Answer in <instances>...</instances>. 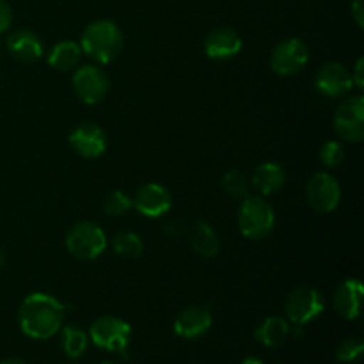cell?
Segmentation results:
<instances>
[{
    "mask_svg": "<svg viewBox=\"0 0 364 364\" xmlns=\"http://www.w3.org/2000/svg\"><path fill=\"white\" fill-rule=\"evenodd\" d=\"M64 306L48 294H31L18 309V323L25 336L48 340L63 327Z\"/></svg>",
    "mask_w": 364,
    "mask_h": 364,
    "instance_id": "cell-1",
    "label": "cell"
},
{
    "mask_svg": "<svg viewBox=\"0 0 364 364\" xmlns=\"http://www.w3.org/2000/svg\"><path fill=\"white\" fill-rule=\"evenodd\" d=\"M80 48L96 63L110 64L123 50V32L114 21L95 20L82 32Z\"/></svg>",
    "mask_w": 364,
    "mask_h": 364,
    "instance_id": "cell-2",
    "label": "cell"
},
{
    "mask_svg": "<svg viewBox=\"0 0 364 364\" xmlns=\"http://www.w3.org/2000/svg\"><path fill=\"white\" fill-rule=\"evenodd\" d=\"M274 224H276V213L270 203L258 196H247L242 199L238 210V230L245 238L263 240L272 233Z\"/></svg>",
    "mask_w": 364,
    "mask_h": 364,
    "instance_id": "cell-3",
    "label": "cell"
},
{
    "mask_svg": "<svg viewBox=\"0 0 364 364\" xmlns=\"http://www.w3.org/2000/svg\"><path fill=\"white\" fill-rule=\"evenodd\" d=\"M323 309H326V302H323L322 294L313 287L295 288L284 302L287 320L294 327L295 336L302 334L304 327L316 316L322 315Z\"/></svg>",
    "mask_w": 364,
    "mask_h": 364,
    "instance_id": "cell-4",
    "label": "cell"
},
{
    "mask_svg": "<svg viewBox=\"0 0 364 364\" xmlns=\"http://www.w3.org/2000/svg\"><path fill=\"white\" fill-rule=\"evenodd\" d=\"M66 247L75 258L82 259V262H92L105 251V231L98 224L89 223V220L73 224L66 235Z\"/></svg>",
    "mask_w": 364,
    "mask_h": 364,
    "instance_id": "cell-5",
    "label": "cell"
},
{
    "mask_svg": "<svg viewBox=\"0 0 364 364\" xmlns=\"http://www.w3.org/2000/svg\"><path fill=\"white\" fill-rule=\"evenodd\" d=\"M89 338H91V341L96 347L103 348V350L127 354L132 338V327L123 318L105 315L100 316V318H96L91 323Z\"/></svg>",
    "mask_w": 364,
    "mask_h": 364,
    "instance_id": "cell-6",
    "label": "cell"
},
{
    "mask_svg": "<svg viewBox=\"0 0 364 364\" xmlns=\"http://www.w3.org/2000/svg\"><path fill=\"white\" fill-rule=\"evenodd\" d=\"M334 132L347 142H361L364 139V98L350 96L338 105L333 117Z\"/></svg>",
    "mask_w": 364,
    "mask_h": 364,
    "instance_id": "cell-7",
    "label": "cell"
},
{
    "mask_svg": "<svg viewBox=\"0 0 364 364\" xmlns=\"http://www.w3.org/2000/svg\"><path fill=\"white\" fill-rule=\"evenodd\" d=\"M309 50L306 43L299 38L284 39L277 43L270 52V68L281 77H294L308 64Z\"/></svg>",
    "mask_w": 364,
    "mask_h": 364,
    "instance_id": "cell-8",
    "label": "cell"
},
{
    "mask_svg": "<svg viewBox=\"0 0 364 364\" xmlns=\"http://www.w3.org/2000/svg\"><path fill=\"white\" fill-rule=\"evenodd\" d=\"M306 201L315 212L331 213L341 201V187L329 173H315L306 185Z\"/></svg>",
    "mask_w": 364,
    "mask_h": 364,
    "instance_id": "cell-9",
    "label": "cell"
},
{
    "mask_svg": "<svg viewBox=\"0 0 364 364\" xmlns=\"http://www.w3.org/2000/svg\"><path fill=\"white\" fill-rule=\"evenodd\" d=\"M71 84H73L77 98L85 105H96L102 102L109 92L110 85L105 71L98 66H91V64L77 68L73 78H71Z\"/></svg>",
    "mask_w": 364,
    "mask_h": 364,
    "instance_id": "cell-10",
    "label": "cell"
},
{
    "mask_svg": "<svg viewBox=\"0 0 364 364\" xmlns=\"http://www.w3.org/2000/svg\"><path fill=\"white\" fill-rule=\"evenodd\" d=\"M68 142L77 155L89 160L98 159L107 149V135L103 128L96 123H89V121L77 124L70 132Z\"/></svg>",
    "mask_w": 364,
    "mask_h": 364,
    "instance_id": "cell-11",
    "label": "cell"
},
{
    "mask_svg": "<svg viewBox=\"0 0 364 364\" xmlns=\"http://www.w3.org/2000/svg\"><path fill=\"white\" fill-rule=\"evenodd\" d=\"M240 34L231 27H215L203 39V50L206 57L213 60H228L237 57L242 52Z\"/></svg>",
    "mask_w": 364,
    "mask_h": 364,
    "instance_id": "cell-12",
    "label": "cell"
},
{
    "mask_svg": "<svg viewBox=\"0 0 364 364\" xmlns=\"http://www.w3.org/2000/svg\"><path fill=\"white\" fill-rule=\"evenodd\" d=\"M132 201H134L135 210L149 219H159V217L166 215L173 206L171 192L159 183L141 185Z\"/></svg>",
    "mask_w": 364,
    "mask_h": 364,
    "instance_id": "cell-13",
    "label": "cell"
},
{
    "mask_svg": "<svg viewBox=\"0 0 364 364\" xmlns=\"http://www.w3.org/2000/svg\"><path fill=\"white\" fill-rule=\"evenodd\" d=\"M315 87L320 95L327 98H336L343 96L354 87L352 82V73L348 68L341 63H327L316 71L315 75Z\"/></svg>",
    "mask_w": 364,
    "mask_h": 364,
    "instance_id": "cell-14",
    "label": "cell"
},
{
    "mask_svg": "<svg viewBox=\"0 0 364 364\" xmlns=\"http://www.w3.org/2000/svg\"><path fill=\"white\" fill-rule=\"evenodd\" d=\"M212 313L205 306H188L181 309L173 323V331L176 336L185 340H196L206 334L212 327Z\"/></svg>",
    "mask_w": 364,
    "mask_h": 364,
    "instance_id": "cell-15",
    "label": "cell"
},
{
    "mask_svg": "<svg viewBox=\"0 0 364 364\" xmlns=\"http://www.w3.org/2000/svg\"><path fill=\"white\" fill-rule=\"evenodd\" d=\"M364 288L359 279H345L334 291L333 304L338 315L345 320H355L361 315Z\"/></svg>",
    "mask_w": 364,
    "mask_h": 364,
    "instance_id": "cell-16",
    "label": "cell"
},
{
    "mask_svg": "<svg viewBox=\"0 0 364 364\" xmlns=\"http://www.w3.org/2000/svg\"><path fill=\"white\" fill-rule=\"evenodd\" d=\"M7 50L16 60L25 64L36 63L43 55V43L38 34L27 28H18L11 32L6 41Z\"/></svg>",
    "mask_w": 364,
    "mask_h": 364,
    "instance_id": "cell-17",
    "label": "cell"
},
{
    "mask_svg": "<svg viewBox=\"0 0 364 364\" xmlns=\"http://www.w3.org/2000/svg\"><path fill=\"white\" fill-rule=\"evenodd\" d=\"M185 233H187L188 245H191L196 255H199L201 258H215L219 255V235L208 223L198 220Z\"/></svg>",
    "mask_w": 364,
    "mask_h": 364,
    "instance_id": "cell-18",
    "label": "cell"
},
{
    "mask_svg": "<svg viewBox=\"0 0 364 364\" xmlns=\"http://www.w3.org/2000/svg\"><path fill=\"white\" fill-rule=\"evenodd\" d=\"M287 181V173L277 162H263L252 173V185L262 196H270L281 191Z\"/></svg>",
    "mask_w": 364,
    "mask_h": 364,
    "instance_id": "cell-19",
    "label": "cell"
},
{
    "mask_svg": "<svg viewBox=\"0 0 364 364\" xmlns=\"http://www.w3.org/2000/svg\"><path fill=\"white\" fill-rule=\"evenodd\" d=\"M290 323L287 318H281V316H269V318L263 320L262 323L256 329L255 338L259 345L269 348H276L279 345L284 343V340L290 334Z\"/></svg>",
    "mask_w": 364,
    "mask_h": 364,
    "instance_id": "cell-20",
    "label": "cell"
},
{
    "mask_svg": "<svg viewBox=\"0 0 364 364\" xmlns=\"http://www.w3.org/2000/svg\"><path fill=\"white\" fill-rule=\"evenodd\" d=\"M82 48L75 41H59L48 53V64L59 71H70L78 66Z\"/></svg>",
    "mask_w": 364,
    "mask_h": 364,
    "instance_id": "cell-21",
    "label": "cell"
},
{
    "mask_svg": "<svg viewBox=\"0 0 364 364\" xmlns=\"http://www.w3.org/2000/svg\"><path fill=\"white\" fill-rule=\"evenodd\" d=\"M112 249L116 252V256H119V258L137 259L144 252V244H142L141 237L137 233L123 231V233H117L112 238Z\"/></svg>",
    "mask_w": 364,
    "mask_h": 364,
    "instance_id": "cell-22",
    "label": "cell"
},
{
    "mask_svg": "<svg viewBox=\"0 0 364 364\" xmlns=\"http://www.w3.org/2000/svg\"><path fill=\"white\" fill-rule=\"evenodd\" d=\"M89 343V336L82 329L73 326H66L63 329V340H60V345H63L64 354L70 359L80 358L85 352Z\"/></svg>",
    "mask_w": 364,
    "mask_h": 364,
    "instance_id": "cell-23",
    "label": "cell"
},
{
    "mask_svg": "<svg viewBox=\"0 0 364 364\" xmlns=\"http://www.w3.org/2000/svg\"><path fill=\"white\" fill-rule=\"evenodd\" d=\"M220 187L224 188V192H226L231 199H237V201H242V199L247 198L249 191H251L249 178L238 169L228 171L223 176V180H220Z\"/></svg>",
    "mask_w": 364,
    "mask_h": 364,
    "instance_id": "cell-24",
    "label": "cell"
},
{
    "mask_svg": "<svg viewBox=\"0 0 364 364\" xmlns=\"http://www.w3.org/2000/svg\"><path fill=\"white\" fill-rule=\"evenodd\" d=\"M134 208V201L123 191H112L103 199V213L110 217L127 215Z\"/></svg>",
    "mask_w": 364,
    "mask_h": 364,
    "instance_id": "cell-25",
    "label": "cell"
},
{
    "mask_svg": "<svg viewBox=\"0 0 364 364\" xmlns=\"http://www.w3.org/2000/svg\"><path fill=\"white\" fill-rule=\"evenodd\" d=\"M345 156H347V153H345V148L341 146V142L327 141L326 144L320 148L318 159L323 166L334 169V167H340L341 164L345 162Z\"/></svg>",
    "mask_w": 364,
    "mask_h": 364,
    "instance_id": "cell-26",
    "label": "cell"
},
{
    "mask_svg": "<svg viewBox=\"0 0 364 364\" xmlns=\"http://www.w3.org/2000/svg\"><path fill=\"white\" fill-rule=\"evenodd\" d=\"M364 350V343L359 338H347L340 343L336 350V358L340 363H355L359 358H361Z\"/></svg>",
    "mask_w": 364,
    "mask_h": 364,
    "instance_id": "cell-27",
    "label": "cell"
},
{
    "mask_svg": "<svg viewBox=\"0 0 364 364\" xmlns=\"http://www.w3.org/2000/svg\"><path fill=\"white\" fill-rule=\"evenodd\" d=\"M11 23H13V9L6 0H0V34L9 31Z\"/></svg>",
    "mask_w": 364,
    "mask_h": 364,
    "instance_id": "cell-28",
    "label": "cell"
},
{
    "mask_svg": "<svg viewBox=\"0 0 364 364\" xmlns=\"http://www.w3.org/2000/svg\"><path fill=\"white\" fill-rule=\"evenodd\" d=\"M350 14L358 27H364V0H352Z\"/></svg>",
    "mask_w": 364,
    "mask_h": 364,
    "instance_id": "cell-29",
    "label": "cell"
},
{
    "mask_svg": "<svg viewBox=\"0 0 364 364\" xmlns=\"http://www.w3.org/2000/svg\"><path fill=\"white\" fill-rule=\"evenodd\" d=\"M363 70H364V59H363V57H359L358 63H355V66H354V73H352V82H354V84L358 85L359 89L364 87Z\"/></svg>",
    "mask_w": 364,
    "mask_h": 364,
    "instance_id": "cell-30",
    "label": "cell"
},
{
    "mask_svg": "<svg viewBox=\"0 0 364 364\" xmlns=\"http://www.w3.org/2000/svg\"><path fill=\"white\" fill-rule=\"evenodd\" d=\"M164 231H166L169 237H178V235L185 233V228L181 226L180 220H169V223L164 226Z\"/></svg>",
    "mask_w": 364,
    "mask_h": 364,
    "instance_id": "cell-31",
    "label": "cell"
},
{
    "mask_svg": "<svg viewBox=\"0 0 364 364\" xmlns=\"http://www.w3.org/2000/svg\"><path fill=\"white\" fill-rule=\"evenodd\" d=\"M242 364H265V363H263L259 358H255V355H249V358H245L244 361H242Z\"/></svg>",
    "mask_w": 364,
    "mask_h": 364,
    "instance_id": "cell-32",
    "label": "cell"
},
{
    "mask_svg": "<svg viewBox=\"0 0 364 364\" xmlns=\"http://www.w3.org/2000/svg\"><path fill=\"white\" fill-rule=\"evenodd\" d=\"M0 364H28L25 363L23 359H16V358H11V359H6V361H2Z\"/></svg>",
    "mask_w": 364,
    "mask_h": 364,
    "instance_id": "cell-33",
    "label": "cell"
},
{
    "mask_svg": "<svg viewBox=\"0 0 364 364\" xmlns=\"http://www.w3.org/2000/svg\"><path fill=\"white\" fill-rule=\"evenodd\" d=\"M4 263H6V256H4V251L0 249V269L4 267Z\"/></svg>",
    "mask_w": 364,
    "mask_h": 364,
    "instance_id": "cell-34",
    "label": "cell"
},
{
    "mask_svg": "<svg viewBox=\"0 0 364 364\" xmlns=\"http://www.w3.org/2000/svg\"><path fill=\"white\" fill-rule=\"evenodd\" d=\"M100 364H117V363H112V361H103V363H100Z\"/></svg>",
    "mask_w": 364,
    "mask_h": 364,
    "instance_id": "cell-35",
    "label": "cell"
},
{
    "mask_svg": "<svg viewBox=\"0 0 364 364\" xmlns=\"http://www.w3.org/2000/svg\"><path fill=\"white\" fill-rule=\"evenodd\" d=\"M68 364H77V363H68Z\"/></svg>",
    "mask_w": 364,
    "mask_h": 364,
    "instance_id": "cell-36",
    "label": "cell"
},
{
    "mask_svg": "<svg viewBox=\"0 0 364 364\" xmlns=\"http://www.w3.org/2000/svg\"><path fill=\"white\" fill-rule=\"evenodd\" d=\"M0 50H2V46H0Z\"/></svg>",
    "mask_w": 364,
    "mask_h": 364,
    "instance_id": "cell-37",
    "label": "cell"
}]
</instances>
